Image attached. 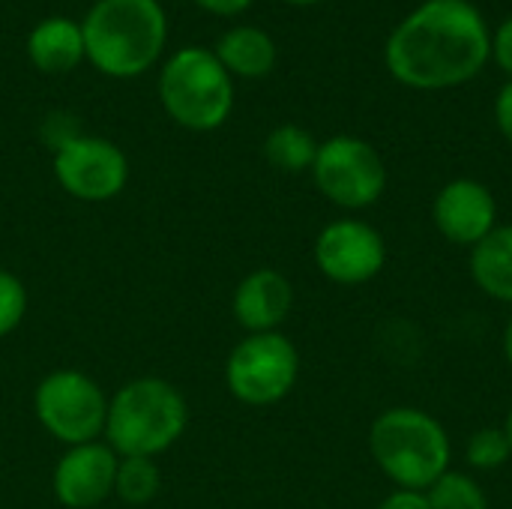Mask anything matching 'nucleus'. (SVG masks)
I'll list each match as a JSON object with an SVG mask.
<instances>
[{"label": "nucleus", "instance_id": "nucleus-11", "mask_svg": "<svg viewBox=\"0 0 512 509\" xmlns=\"http://www.w3.org/2000/svg\"><path fill=\"white\" fill-rule=\"evenodd\" d=\"M432 222L453 246L474 249L498 228V201L486 183L459 177L438 189L432 201Z\"/></svg>", "mask_w": 512, "mask_h": 509}, {"label": "nucleus", "instance_id": "nucleus-7", "mask_svg": "<svg viewBox=\"0 0 512 509\" xmlns=\"http://www.w3.org/2000/svg\"><path fill=\"white\" fill-rule=\"evenodd\" d=\"M318 192L342 210H366L387 189V165L381 153L357 135H333L318 144L312 165Z\"/></svg>", "mask_w": 512, "mask_h": 509}, {"label": "nucleus", "instance_id": "nucleus-3", "mask_svg": "<svg viewBox=\"0 0 512 509\" xmlns=\"http://www.w3.org/2000/svg\"><path fill=\"white\" fill-rule=\"evenodd\" d=\"M90 63L111 78H135L150 69L168 39V18L159 0H99L84 24Z\"/></svg>", "mask_w": 512, "mask_h": 509}, {"label": "nucleus", "instance_id": "nucleus-15", "mask_svg": "<svg viewBox=\"0 0 512 509\" xmlns=\"http://www.w3.org/2000/svg\"><path fill=\"white\" fill-rule=\"evenodd\" d=\"M468 270L486 297L512 306V225H498L471 249Z\"/></svg>", "mask_w": 512, "mask_h": 509}, {"label": "nucleus", "instance_id": "nucleus-18", "mask_svg": "<svg viewBox=\"0 0 512 509\" xmlns=\"http://www.w3.org/2000/svg\"><path fill=\"white\" fill-rule=\"evenodd\" d=\"M159 468L153 459L147 456H123L117 462V480H114V492L120 495L123 504L129 507H144L156 498L159 492Z\"/></svg>", "mask_w": 512, "mask_h": 509}, {"label": "nucleus", "instance_id": "nucleus-22", "mask_svg": "<svg viewBox=\"0 0 512 509\" xmlns=\"http://www.w3.org/2000/svg\"><path fill=\"white\" fill-rule=\"evenodd\" d=\"M492 57L512 78V15L498 24L495 36H492Z\"/></svg>", "mask_w": 512, "mask_h": 509}, {"label": "nucleus", "instance_id": "nucleus-2", "mask_svg": "<svg viewBox=\"0 0 512 509\" xmlns=\"http://www.w3.org/2000/svg\"><path fill=\"white\" fill-rule=\"evenodd\" d=\"M369 453L396 489L411 492H426L453 462V444L444 423L411 405L387 408L372 420Z\"/></svg>", "mask_w": 512, "mask_h": 509}, {"label": "nucleus", "instance_id": "nucleus-17", "mask_svg": "<svg viewBox=\"0 0 512 509\" xmlns=\"http://www.w3.org/2000/svg\"><path fill=\"white\" fill-rule=\"evenodd\" d=\"M264 156L273 168H279L285 174L312 171L315 156H318V141L312 138L309 129H303L297 123H282L267 135Z\"/></svg>", "mask_w": 512, "mask_h": 509}, {"label": "nucleus", "instance_id": "nucleus-27", "mask_svg": "<svg viewBox=\"0 0 512 509\" xmlns=\"http://www.w3.org/2000/svg\"><path fill=\"white\" fill-rule=\"evenodd\" d=\"M504 435H507V441H510V447H512V408H510V414H507V420H504Z\"/></svg>", "mask_w": 512, "mask_h": 509}, {"label": "nucleus", "instance_id": "nucleus-25", "mask_svg": "<svg viewBox=\"0 0 512 509\" xmlns=\"http://www.w3.org/2000/svg\"><path fill=\"white\" fill-rule=\"evenodd\" d=\"M201 9L213 12V15H237L243 12L252 0H195Z\"/></svg>", "mask_w": 512, "mask_h": 509}, {"label": "nucleus", "instance_id": "nucleus-14", "mask_svg": "<svg viewBox=\"0 0 512 509\" xmlns=\"http://www.w3.org/2000/svg\"><path fill=\"white\" fill-rule=\"evenodd\" d=\"M27 54H30L33 66L48 75H63V72L75 69L87 57L81 24H75L69 18H48V21L36 24L27 39Z\"/></svg>", "mask_w": 512, "mask_h": 509}, {"label": "nucleus", "instance_id": "nucleus-19", "mask_svg": "<svg viewBox=\"0 0 512 509\" xmlns=\"http://www.w3.org/2000/svg\"><path fill=\"white\" fill-rule=\"evenodd\" d=\"M432 509H489L486 489L465 471H447L426 489Z\"/></svg>", "mask_w": 512, "mask_h": 509}, {"label": "nucleus", "instance_id": "nucleus-13", "mask_svg": "<svg viewBox=\"0 0 512 509\" xmlns=\"http://www.w3.org/2000/svg\"><path fill=\"white\" fill-rule=\"evenodd\" d=\"M234 318L249 333H276L294 306V288L288 276L273 267L252 270L234 291Z\"/></svg>", "mask_w": 512, "mask_h": 509}, {"label": "nucleus", "instance_id": "nucleus-9", "mask_svg": "<svg viewBox=\"0 0 512 509\" xmlns=\"http://www.w3.org/2000/svg\"><path fill=\"white\" fill-rule=\"evenodd\" d=\"M315 264L336 285H366L387 264V240L366 219H336L315 237Z\"/></svg>", "mask_w": 512, "mask_h": 509}, {"label": "nucleus", "instance_id": "nucleus-28", "mask_svg": "<svg viewBox=\"0 0 512 509\" xmlns=\"http://www.w3.org/2000/svg\"><path fill=\"white\" fill-rule=\"evenodd\" d=\"M288 3H297V6H309V3H318V0H288Z\"/></svg>", "mask_w": 512, "mask_h": 509}, {"label": "nucleus", "instance_id": "nucleus-8", "mask_svg": "<svg viewBox=\"0 0 512 509\" xmlns=\"http://www.w3.org/2000/svg\"><path fill=\"white\" fill-rule=\"evenodd\" d=\"M33 408L42 429L69 447L96 441L108 420V399L99 384L72 369H60L42 378L33 396Z\"/></svg>", "mask_w": 512, "mask_h": 509}, {"label": "nucleus", "instance_id": "nucleus-6", "mask_svg": "<svg viewBox=\"0 0 512 509\" xmlns=\"http://www.w3.org/2000/svg\"><path fill=\"white\" fill-rule=\"evenodd\" d=\"M300 378V354L288 336L249 333L225 363V384L231 396L252 408L282 402Z\"/></svg>", "mask_w": 512, "mask_h": 509}, {"label": "nucleus", "instance_id": "nucleus-1", "mask_svg": "<svg viewBox=\"0 0 512 509\" xmlns=\"http://www.w3.org/2000/svg\"><path fill=\"white\" fill-rule=\"evenodd\" d=\"M492 36L471 0H426L384 45L390 75L411 90H450L483 72Z\"/></svg>", "mask_w": 512, "mask_h": 509}, {"label": "nucleus", "instance_id": "nucleus-24", "mask_svg": "<svg viewBox=\"0 0 512 509\" xmlns=\"http://www.w3.org/2000/svg\"><path fill=\"white\" fill-rule=\"evenodd\" d=\"M495 123H498L501 135L512 144V78L501 87V93L495 99Z\"/></svg>", "mask_w": 512, "mask_h": 509}, {"label": "nucleus", "instance_id": "nucleus-20", "mask_svg": "<svg viewBox=\"0 0 512 509\" xmlns=\"http://www.w3.org/2000/svg\"><path fill=\"white\" fill-rule=\"evenodd\" d=\"M465 459L474 471H498L512 459V447L501 426L477 429L465 444Z\"/></svg>", "mask_w": 512, "mask_h": 509}, {"label": "nucleus", "instance_id": "nucleus-16", "mask_svg": "<svg viewBox=\"0 0 512 509\" xmlns=\"http://www.w3.org/2000/svg\"><path fill=\"white\" fill-rule=\"evenodd\" d=\"M213 54L228 69V75H240V78H264L276 66V45H273L270 33H264L258 27L228 30L219 39Z\"/></svg>", "mask_w": 512, "mask_h": 509}, {"label": "nucleus", "instance_id": "nucleus-5", "mask_svg": "<svg viewBox=\"0 0 512 509\" xmlns=\"http://www.w3.org/2000/svg\"><path fill=\"white\" fill-rule=\"evenodd\" d=\"M159 99L183 129L210 132L228 120L234 108V84L213 51L183 48L162 66Z\"/></svg>", "mask_w": 512, "mask_h": 509}, {"label": "nucleus", "instance_id": "nucleus-26", "mask_svg": "<svg viewBox=\"0 0 512 509\" xmlns=\"http://www.w3.org/2000/svg\"><path fill=\"white\" fill-rule=\"evenodd\" d=\"M501 348H504V360L512 366V315L507 318V327H504V336H501Z\"/></svg>", "mask_w": 512, "mask_h": 509}, {"label": "nucleus", "instance_id": "nucleus-23", "mask_svg": "<svg viewBox=\"0 0 512 509\" xmlns=\"http://www.w3.org/2000/svg\"><path fill=\"white\" fill-rule=\"evenodd\" d=\"M375 509H432L426 492H411V489H393Z\"/></svg>", "mask_w": 512, "mask_h": 509}, {"label": "nucleus", "instance_id": "nucleus-12", "mask_svg": "<svg viewBox=\"0 0 512 509\" xmlns=\"http://www.w3.org/2000/svg\"><path fill=\"white\" fill-rule=\"evenodd\" d=\"M117 453L108 444L90 441L69 447L54 468V495L63 507L90 509L114 492Z\"/></svg>", "mask_w": 512, "mask_h": 509}, {"label": "nucleus", "instance_id": "nucleus-4", "mask_svg": "<svg viewBox=\"0 0 512 509\" xmlns=\"http://www.w3.org/2000/svg\"><path fill=\"white\" fill-rule=\"evenodd\" d=\"M189 411L180 390L162 378H135L108 402L105 435L117 456H159L186 432Z\"/></svg>", "mask_w": 512, "mask_h": 509}, {"label": "nucleus", "instance_id": "nucleus-10", "mask_svg": "<svg viewBox=\"0 0 512 509\" xmlns=\"http://www.w3.org/2000/svg\"><path fill=\"white\" fill-rule=\"evenodd\" d=\"M54 177L78 201H111L129 180V162L117 144L78 135L54 153Z\"/></svg>", "mask_w": 512, "mask_h": 509}, {"label": "nucleus", "instance_id": "nucleus-21", "mask_svg": "<svg viewBox=\"0 0 512 509\" xmlns=\"http://www.w3.org/2000/svg\"><path fill=\"white\" fill-rule=\"evenodd\" d=\"M27 312V291L18 276L9 270H0V339L18 330Z\"/></svg>", "mask_w": 512, "mask_h": 509}]
</instances>
